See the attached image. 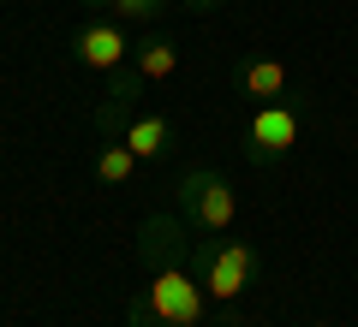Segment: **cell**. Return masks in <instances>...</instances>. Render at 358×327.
<instances>
[{"label": "cell", "instance_id": "cell-12", "mask_svg": "<svg viewBox=\"0 0 358 327\" xmlns=\"http://www.w3.org/2000/svg\"><path fill=\"white\" fill-rule=\"evenodd\" d=\"M179 6H185V13H197V18H203V13H221L227 0H179Z\"/></svg>", "mask_w": 358, "mask_h": 327}, {"label": "cell", "instance_id": "cell-2", "mask_svg": "<svg viewBox=\"0 0 358 327\" xmlns=\"http://www.w3.org/2000/svg\"><path fill=\"white\" fill-rule=\"evenodd\" d=\"M126 321L131 327H203L209 321V291L197 286V274L185 262L155 268L150 286L126 303Z\"/></svg>", "mask_w": 358, "mask_h": 327}, {"label": "cell", "instance_id": "cell-4", "mask_svg": "<svg viewBox=\"0 0 358 327\" xmlns=\"http://www.w3.org/2000/svg\"><path fill=\"white\" fill-rule=\"evenodd\" d=\"M299 131H305V101H263V107H251V119H245L239 131V149L251 167H281L287 155L299 149Z\"/></svg>", "mask_w": 358, "mask_h": 327}, {"label": "cell", "instance_id": "cell-11", "mask_svg": "<svg viewBox=\"0 0 358 327\" xmlns=\"http://www.w3.org/2000/svg\"><path fill=\"white\" fill-rule=\"evenodd\" d=\"M167 6L173 0H108V18H120V24H162Z\"/></svg>", "mask_w": 358, "mask_h": 327}, {"label": "cell", "instance_id": "cell-14", "mask_svg": "<svg viewBox=\"0 0 358 327\" xmlns=\"http://www.w3.org/2000/svg\"><path fill=\"white\" fill-rule=\"evenodd\" d=\"M84 6H108V0H84Z\"/></svg>", "mask_w": 358, "mask_h": 327}, {"label": "cell", "instance_id": "cell-8", "mask_svg": "<svg viewBox=\"0 0 358 327\" xmlns=\"http://www.w3.org/2000/svg\"><path fill=\"white\" fill-rule=\"evenodd\" d=\"M120 143H126L143 167H155V161H167V155L179 149V126H173L167 114H138V119L126 126V137H120Z\"/></svg>", "mask_w": 358, "mask_h": 327}, {"label": "cell", "instance_id": "cell-7", "mask_svg": "<svg viewBox=\"0 0 358 327\" xmlns=\"http://www.w3.org/2000/svg\"><path fill=\"white\" fill-rule=\"evenodd\" d=\"M185 220H179V208L173 214H150V220H143L138 227V262L150 268H173V262H185V256H192V238H185Z\"/></svg>", "mask_w": 358, "mask_h": 327}, {"label": "cell", "instance_id": "cell-5", "mask_svg": "<svg viewBox=\"0 0 358 327\" xmlns=\"http://www.w3.org/2000/svg\"><path fill=\"white\" fill-rule=\"evenodd\" d=\"M131 48H138V42H126L120 18H84V24L72 30V60L84 66V72H102V77L131 72Z\"/></svg>", "mask_w": 358, "mask_h": 327}, {"label": "cell", "instance_id": "cell-9", "mask_svg": "<svg viewBox=\"0 0 358 327\" xmlns=\"http://www.w3.org/2000/svg\"><path fill=\"white\" fill-rule=\"evenodd\" d=\"M173 72H179V42L167 36V30H150V36L131 48V77L150 89V84H167Z\"/></svg>", "mask_w": 358, "mask_h": 327}, {"label": "cell", "instance_id": "cell-3", "mask_svg": "<svg viewBox=\"0 0 358 327\" xmlns=\"http://www.w3.org/2000/svg\"><path fill=\"white\" fill-rule=\"evenodd\" d=\"M179 220L197 232V238H215V232H233V220H239V190H233V178L221 173V167H192V173H179Z\"/></svg>", "mask_w": 358, "mask_h": 327}, {"label": "cell", "instance_id": "cell-1", "mask_svg": "<svg viewBox=\"0 0 358 327\" xmlns=\"http://www.w3.org/2000/svg\"><path fill=\"white\" fill-rule=\"evenodd\" d=\"M185 268L197 274V286H203L209 303L221 310V327H245V315L233 310V303H239L245 291L257 286V274H263V256H257V244L215 232V238H197V244H192Z\"/></svg>", "mask_w": 358, "mask_h": 327}, {"label": "cell", "instance_id": "cell-13", "mask_svg": "<svg viewBox=\"0 0 358 327\" xmlns=\"http://www.w3.org/2000/svg\"><path fill=\"white\" fill-rule=\"evenodd\" d=\"M305 327H334V321H305Z\"/></svg>", "mask_w": 358, "mask_h": 327}, {"label": "cell", "instance_id": "cell-10", "mask_svg": "<svg viewBox=\"0 0 358 327\" xmlns=\"http://www.w3.org/2000/svg\"><path fill=\"white\" fill-rule=\"evenodd\" d=\"M138 173H143V161H138L120 137H108L102 149H96V178H102V185H131Z\"/></svg>", "mask_w": 358, "mask_h": 327}, {"label": "cell", "instance_id": "cell-6", "mask_svg": "<svg viewBox=\"0 0 358 327\" xmlns=\"http://www.w3.org/2000/svg\"><path fill=\"white\" fill-rule=\"evenodd\" d=\"M233 89H239L251 107H263V101H293L299 96L293 66H287L281 54H245V60H233Z\"/></svg>", "mask_w": 358, "mask_h": 327}]
</instances>
